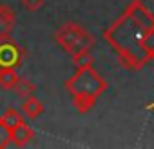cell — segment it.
Wrapping results in <instances>:
<instances>
[{"mask_svg": "<svg viewBox=\"0 0 154 149\" xmlns=\"http://www.w3.org/2000/svg\"><path fill=\"white\" fill-rule=\"evenodd\" d=\"M103 40L125 69L140 71L154 60V18L136 2H129L116 20L105 27Z\"/></svg>", "mask_w": 154, "mask_h": 149, "instance_id": "cell-1", "label": "cell"}, {"mask_svg": "<svg viewBox=\"0 0 154 149\" xmlns=\"http://www.w3.org/2000/svg\"><path fill=\"white\" fill-rule=\"evenodd\" d=\"M63 87L69 93L74 109L80 115H85L96 106V100L107 91L109 82L91 64L76 67V71L63 82Z\"/></svg>", "mask_w": 154, "mask_h": 149, "instance_id": "cell-2", "label": "cell"}, {"mask_svg": "<svg viewBox=\"0 0 154 149\" xmlns=\"http://www.w3.org/2000/svg\"><path fill=\"white\" fill-rule=\"evenodd\" d=\"M54 42L71 56H76L80 53H91L94 49V36L80 24L76 22H63L53 35Z\"/></svg>", "mask_w": 154, "mask_h": 149, "instance_id": "cell-3", "label": "cell"}, {"mask_svg": "<svg viewBox=\"0 0 154 149\" xmlns=\"http://www.w3.org/2000/svg\"><path fill=\"white\" fill-rule=\"evenodd\" d=\"M24 49L9 36L6 40H0V67H18L24 62Z\"/></svg>", "mask_w": 154, "mask_h": 149, "instance_id": "cell-4", "label": "cell"}, {"mask_svg": "<svg viewBox=\"0 0 154 149\" xmlns=\"http://www.w3.org/2000/svg\"><path fill=\"white\" fill-rule=\"evenodd\" d=\"M15 24H17V13L9 6L0 4V40H6L11 36Z\"/></svg>", "mask_w": 154, "mask_h": 149, "instance_id": "cell-5", "label": "cell"}, {"mask_svg": "<svg viewBox=\"0 0 154 149\" xmlns=\"http://www.w3.org/2000/svg\"><path fill=\"white\" fill-rule=\"evenodd\" d=\"M33 138H35V131H33V127L27 125L26 122L11 129V144H15V145H18V147L27 145Z\"/></svg>", "mask_w": 154, "mask_h": 149, "instance_id": "cell-6", "label": "cell"}, {"mask_svg": "<svg viewBox=\"0 0 154 149\" xmlns=\"http://www.w3.org/2000/svg\"><path fill=\"white\" fill-rule=\"evenodd\" d=\"M44 111H45L44 104H42L35 95H33V97L24 98V102H22V113H24L29 120H36Z\"/></svg>", "mask_w": 154, "mask_h": 149, "instance_id": "cell-7", "label": "cell"}, {"mask_svg": "<svg viewBox=\"0 0 154 149\" xmlns=\"http://www.w3.org/2000/svg\"><path fill=\"white\" fill-rule=\"evenodd\" d=\"M18 74L15 67H0V87L6 91H13L17 82H18Z\"/></svg>", "mask_w": 154, "mask_h": 149, "instance_id": "cell-8", "label": "cell"}, {"mask_svg": "<svg viewBox=\"0 0 154 149\" xmlns=\"http://www.w3.org/2000/svg\"><path fill=\"white\" fill-rule=\"evenodd\" d=\"M20 98H27V97H33L36 93V86L29 80V78H18L15 89H13Z\"/></svg>", "mask_w": 154, "mask_h": 149, "instance_id": "cell-9", "label": "cell"}, {"mask_svg": "<svg viewBox=\"0 0 154 149\" xmlns=\"http://www.w3.org/2000/svg\"><path fill=\"white\" fill-rule=\"evenodd\" d=\"M0 120H2L9 129H13V127H17V125H20V124L26 122V120L22 118V115H20L17 109H8L2 116H0Z\"/></svg>", "mask_w": 154, "mask_h": 149, "instance_id": "cell-10", "label": "cell"}, {"mask_svg": "<svg viewBox=\"0 0 154 149\" xmlns=\"http://www.w3.org/2000/svg\"><path fill=\"white\" fill-rule=\"evenodd\" d=\"M11 144V129L0 120V149H4Z\"/></svg>", "mask_w": 154, "mask_h": 149, "instance_id": "cell-11", "label": "cell"}, {"mask_svg": "<svg viewBox=\"0 0 154 149\" xmlns=\"http://www.w3.org/2000/svg\"><path fill=\"white\" fill-rule=\"evenodd\" d=\"M44 4H45V0H22L24 9H27V11H31V13H35V11L42 9V8H44Z\"/></svg>", "mask_w": 154, "mask_h": 149, "instance_id": "cell-12", "label": "cell"}, {"mask_svg": "<svg viewBox=\"0 0 154 149\" xmlns=\"http://www.w3.org/2000/svg\"><path fill=\"white\" fill-rule=\"evenodd\" d=\"M132 2H136L149 17L154 18V0H132Z\"/></svg>", "mask_w": 154, "mask_h": 149, "instance_id": "cell-13", "label": "cell"}, {"mask_svg": "<svg viewBox=\"0 0 154 149\" xmlns=\"http://www.w3.org/2000/svg\"><path fill=\"white\" fill-rule=\"evenodd\" d=\"M145 109H147V111H154V100H152V102H150V104H149Z\"/></svg>", "mask_w": 154, "mask_h": 149, "instance_id": "cell-14", "label": "cell"}]
</instances>
